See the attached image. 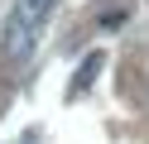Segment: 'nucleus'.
Listing matches in <instances>:
<instances>
[{
	"label": "nucleus",
	"mask_w": 149,
	"mask_h": 144,
	"mask_svg": "<svg viewBox=\"0 0 149 144\" xmlns=\"http://www.w3.org/2000/svg\"><path fill=\"white\" fill-rule=\"evenodd\" d=\"M101 63H106V58H101V53H91L87 63L77 67V77H72V96H77V91H87V86L96 82V72H101Z\"/></svg>",
	"instance_id": "nucleus-2"
},
{
	"label": "nucleus",
	"mask_w": 149,
	"mask_h": 144,
	"mask_svg": "<svg viewBox=\"0 0 149 144\" xmlns=\"http://www.w3.org/2000/svg\"><path fill=\"white\" fill-rule=\"evenodd\" d=\"M53 5H58V0H15L10 24H5V58H10V63H24V58L39 48V34H43V24H48Z\"/></svg>",
	"instance_id": "nucleus-1"
}]
</instances>
